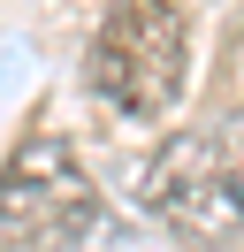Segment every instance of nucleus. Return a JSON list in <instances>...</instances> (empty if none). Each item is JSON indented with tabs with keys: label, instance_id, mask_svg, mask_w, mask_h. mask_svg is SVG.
I'll list each match as a JSON object with an SVG mask.
<instances>
[{
	"label": "nucleus",
	"instance_id": "obj_3",
	"mask_svg": "<svg viewBox=\"0 0 244 252\" xmlns=\"http://www.w3.org/2000/svg\"><path fill=\"white\" fill-rule=\"evenodd\" d=\"M107 206L61 130H30L0 168V252H84Z\"/></svg>",
	"mask_w": 244,
	"mask_h": 252
},
{
	"label": "nucleus",
	"instance_id": "obj_1",
	"mask_svg": "<svg viewBox=\"0 0 244 252\" xmlns=\"http://www.w3.org/2000/svg\"><path fill=\"white\" fill-rule=\"evenodd\" d=\"M183 77H191V23L176 0H107L84 54L92 99L130 123H160V115H176Z\"/></svg>",
	"mask_w": 244,
	"mask_h": 252
},
{
	"label": "nucleus",
	"instance_id": "obj_2",
	"mask_svg": "<svg viewBox=\"0 0 244 252\" xmlns=\"http://www.w3.org/2000/svg\"><path fill=\"white\" fill-rule=\"evenodd\" d=\"M145 206L183 245H229V237H244V99L206 115L198 130H176L152 153Z\"/></svg>",
	"mask_w": 244,
	"mask_h": 252
}]
</instances>
